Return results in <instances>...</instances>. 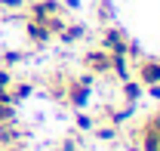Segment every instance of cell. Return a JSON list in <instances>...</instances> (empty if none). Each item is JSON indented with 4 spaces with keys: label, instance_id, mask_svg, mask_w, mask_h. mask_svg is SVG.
<instances>
[{
    "label": "cell",
    "instance_id": "obj_8",
    "mask_svg": "<svg viewBox=\"0 0 160 151\" xmlns=\"http://www.w3.org/2000/svg\"><path fill=\"white\" fill-rule=\"evenodd\" d=\"M92 127H96L92 117H86V114H80V117H77V130H92Z\"/></svg>",
    "mask_w": 160,
    "mask_h": 151
},
{
    "label": "cell",
    "instance_id": "obj_6",
    "mask_svg": "<svg viewBox=\"0 0 160 151\" xmlns=\"http://www.w3.org/2000/svg\"><path fill=\"white\" fill-rule=\"evenodd\" d=\"M142 130H151V133H157V136H160V114H151V117L142 123Z\"/></svg>",
    "mask_w": 160,
    "mask_h": 151
},
{
    "label": "cell",
    "instance_id": "obj_2",
    "mask_svg": "<svg viewBox=\"0 0 160 151\" xmlns=\"http://www.w3.org/2000/svg\"><path fill=\"white\" fill-rule=\"evenodd\" d=\"M136 80L142 86H160V59H139L136 62Z\"/></svg>",
    "mask_w": 160,
    "mask_h": 151
},
{
    "label": "cell",
    "instance_id": "obj_5",
    "mask_svg": "<svg viewBox=\"0 0 160 151\" xmlns=\"http://www.w3.org/2000/svg\"><path fill=\"white\" fill-rule=\"evenodd\" d=\"M142 90H145V86H142L139 80H129V77H126V80H123V102H126V105H132V102H139Z\"/></svg>",
    "mask_w": 160,
    "mask_h": 151
},
{
    "label": "cell",
    "instance_id": "obj_1",
    "mask_svg": "<svg viewBox=\"0 0 160 151\" xmlns=\"http://www.w3.org/2000/svg\"><path fill=\"white\" fill-rule=\"evenodd\" d=\"M83 68H86L89 74H111V53L102 49V46L89 49V53L83 56Z\"/></svg>",
    "mask_w": 160,
    "mask_h": 151
},
{
    "label": "cell",
    "instance_id": "obj_4",
    "mask_svg": "<svg viewBox=\"0 0 160 151\" xmlns=\"http://www.w3.org/2000/svg\"><path fill=\"white\" fill-rule=\"evenodd\" d=\"M56 37H59L62 43H74V40L86 37V28H83V25H77V22H65V25H62V31L56 34Z\"/></svg>",
    "mask_w": 160,
    "mask_h": 151
},
{
    "label": "cell",
    "instance_id": "obj_7",
    "mask_svg": "<svg viewBox=\"0 0 160 151\" xmlns=\"http://www.w3.org/2000/svg\"><path fill=\"white\" fill-rule=\"evenodd\" d=\"M56 151H80V142H77V139H65Z\"/></svg>",
    "mask_w": 160,
    "mask_h": 151
},
{
    "label": "cell",
    "instance_id": "obj_3",
    "mask_svg": "<svg viewBox=\"0 0 160 151\" xmlns=\"http://www.w3.org/2000/svg\"><path fill=\"white\" fill-rule=\"evenodd\" d=\"M25 34H28V40H31L34 46H43V43H49V40H52V31H49L43 22H37V19H28Z\"/></svg>",
    "mask_w": 160,
    "mask_h": 151
}]
</instances>
